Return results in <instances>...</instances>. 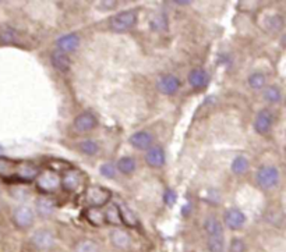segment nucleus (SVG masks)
<instances>
[{"mask_svg":"<svg viewBox=\"0 0 286 252\" xmlns=\"http://www.w3.org/2000/svg\"><path fill=\"white\" fill-rule=\"evenodd\" d=\"M137 22V13L134 10L120 11L110 17L109 20V27L115 32H125L131 30Z\"/></svg>","mask_w":286,"mask_h":252,"instance_id":"nucleus-1","label":"nucleus"},{"mask_svg":"<svg viewBox=\"0 0 286 252\" xmlns=\"http://www.w3.org/2000/svg\"><path fill=\"white\" fill-rule=\"evenodd\" d=\"M255 179L263 189H272L279 183V170L275 166H263L258 168Z\"/></svg>","mask_w":286,"mask_h":252,"instance_id":"nucleus-2","label":"nucleus"},{"mask_svg":"<svg viewBox=\"0 0 286 252\" xmlns=\"http://www.w3.org/2000/svg\"><path fill=\"white\" fill-rule=\"evenodd\" d=\"M110 197H112L110 191L101 187V185H94V187L87 189V192H85V201L88 202V205L91 208L104 206L109 202Z\"/></svg>","mask_w":286,"mask_h":252,"instance_id":"nucleus-3","label":"nucleus"},{"mask_svg":"<svg viewBox=\"0 0 286 252\" xmlns=\"http://www.w3.org/2000/svg\"><path fill=\"white\" fill-rule=\"evenodd\" d=\"M36 185L43 192H53L60 185V177L53 170H43L36 176Z\"/></svg>","mask_w":286,"mask_h":252,"instance_id":"nucleus-4","label":"nucleus"},{"mask_svg":"<svg viewBox=\"0 0 286 252\" xmlns=\"http://www.w3.org/2000/svg\"><path fill=\"white\" fill-rule=\"evenodd\" d=\"M254 130L260 135H267L274 126V115L269 109H261L254 118Z\"/></svg>","mask_w":286,"mask_h":252,"instance_id":"nucleus-5","label":"nucleus"},{"mask_svg":"<svg viewBox=\"0 0 286 252\" xmlns=\"http://www.w3.org/2000/svg\"><path fill=\"white\" fill-rule=\"evenodd\" d=\"M32 245L39 250V251H46L49 248H52L53 244H54V235L51 230H46V229H41V230H36L31 237Z\"/></svg>","mask_w":286,"mask_h":252,"instance_id":"nucleus-6","label":"nucleus"},{"mask_svg":"<svg viewBox=\"0 0 286 252\" xmlns=\"http://www.w3.org/2000/svg\"><path fill=\"white\" fill-rule=\"evenodd\" d=\"M157 88L161 94L175 95L180 88V80L173 74H165L159 77L157 81Z\"/></svg>","mask_w":286,"mask_h":252,"instance_id":"nucleus-7","label":"nucleus"},{"mask_svg":"<svg viewBox=\"0 0 286 252\" xmlns=\"http://www.w3.org/2000/svg\"><path fill=\"white\" fill-rule=\"evenodd\" d=\"M98 126V120L91 112H83L77 116L73 121V127L78 133H88Z\"/></svg>","mask_w":286,"mask_h":252,"instance_id":"nucleus-8","label":"nucleus"},{"mask_svg":"<svg viewBox=\"0 0 286 252\" xmlns=\"http://www.w3.org/2000/svg\"><path fill=\"white\" fill-rule=\"evenodd\" d=\"M34 219H35L34 210L30 206H25V205L16 208L14 213H13V220L21 229H27V227L32 226Z\"/></svg>","mask_w":286,"mask_h":252,"instance_id":"nucleus-9","label":"nucleus"},{"mask_svg":"<svg viewBox=\"0 0 286 252\" xmlns=\"http://www.w3.org/2000/svg\"><path fill=\"white\" fill-rule=\"evenodd\" d=\"M223 221L231 230H240L246 224V215L242 210L231 208L223 213Z\"/></svg>","mask_w":286,"mask_h":252,"instance_id":"nucleus-10","label":"nucleus"},{"mask_svg":"<svg viewBox=\"0 0 286 252\" xmlns=\"http://www.w3.org/2000/svg\"><path fill=\"white\" fill-rule=\"evenodd\" d=\"M56 46H57V50L59 52L67 53L69 52H74L78 49L80 46V36L72 32V34H66L63 36H60L57 41H56Z\"/></svg>","mask_w":286,"mask_h":252,"instance_id":"nucleus-11","label":"nucleus"},{"mask_svg":"<svg viewBox=\"0 0 286 252\" xmlns=\"http://www.w3.org/2000/svg\"><path fill=\"white\" fill-rule=\"evenodd\" d=\"M165 160H166V156H165V151L163 148L159 147V145H152V147L147 149V153H145V162L147 165L151 166V168H162L165 165Z\"/></svg>","mask_w":286,"mask_h":252,"instance_id":"nucleus-12","label":"nucleus"},{"mask_svg":"<svg viewBox=\"0 0 286 252\" xmlns=\"http://www.w3.org/2000/svg\"><path fill=\"white\" fill-rule=\"evenodd\" d=\"M130 145L134 148V149H138V151H147L149 148L152 147V142H154V137L149 134L148 131H137L134 133L130 139H128Z\"/></svg>","mask_w":286,"mask_h":252,"instance_id":"nucleus-13","label":"nucleus"},{"mask_svg":"<svg viewBox=\"0 0 286 252\" xmlns=\"http://www.w3.org/2000/svg\"><path fill=\"white\" fill-rule=\"evenodd\" d=\"M109 240L117 250H128L131 247V238H130L128 233L122 230V229H115V230L110 231Z\"/></svg>","mask_w":286,"mask_h":252,"instance_id":"nucleus-14","label":"nucleus"},{"mask_svg":"<svg viewBox=\"0 0 286 252\" xmlns=\"http://www.w3.org/2000/svg\"><path fill=\"white\" fill-rule=\"evenodd\" d=\"M208 81H210V75L201 67L193 68L190 73H189V84L193 88H196V89L204 88L205 85L208 84Z\"/></svg>","mask_w":286,"mask_h":252,"instance_id":"nucleus-15","label":"nucleus"},{"mask_svg":"<svg viewBox=\"0 0 286 252\" xmlns=\"http://www.w3.org/2000/svg\"><path fill=\"white\" fill-rule=\"evenodd\" d=\"M60 185L66 191H75L81 185V174L77 170H69L60 179Z\"/></svg>","mask_w":286,"mask_h":252,"instance_id":"nucleus-16","label":"nucleus"},{"mask_svg":"<svg viewBox=\"0 0 286 252\" xmlns=\"http://www.w3.org/2000/svg\"><path fill=\"white\" fill-rule=\"evenodd\" d=\"M204 230L207 233V237H223L222 223L218 220L215 216H208L204 221Z\"/></svg>","mask_w":286,"mask_h":252,"instance_id":"nucleus-17","label":"nucleus"},{"mask_svg":"<svg viewBox=\"0 0 286 252\" xmlns=\"http://www.w3.org/2000/svg\"><path fill=\"white\" fill-rule=\"evenodd\" d=\"M51 62H52V66L56 68V70H59V71H62V73H66L69 68H70V66H72V62H70V57L63 52H59V50H54L51 54Z\"/></svg>","mask_w":286,"mask_h":252,"instance_id":"nucleus-18","label":"nucleus"},{"mask_svg":"<svg viewBox=\"0 0 286 252\" xmlns=\"http://www.w3.org/2000/svg\"><path fill=\"white\" fill-rule=\"evenodd\" d=\"M115 168H116L122 174H131V173L136 171L137 163H136L134 158H131V156H123V158H120L117 160Z\"/></svg>","mask_w":286,"mask_h":252,"instance_id":"nucleus-19","label":"nucleus"},{"mask_svg":"<svg viewBox=\"0 0 286 252\" xmlns=\"http://www.w3.org/2000/svg\"><path fill=\"white\" fill-rule=\"evenodd\" d=\"M263 98H264L265 102H268L271 105H278L282 101V92L275 85H269V86H267L264 89Z\"/></svg>","mask_w":286,"mask_h":252,"instance_id":"nucleus-20","label":"nucleus"},{"mask_svg":"<svg viewBox=\"0 0 286 252\" xmlns=\"http://www.w3.org/2000/svg\"><path fill=\"white\" fill-rule=\"evenodd\" d=\"M149 27H151V30L155 32H163V31H168V17H166V14L165 13H157L152 18H151V21H149Z\"/></svg>","mask_w":286,"mask_h":252,"instance_id":"nucleus-21","label":"nucleus"},{"mask_svg":"<svg viewBox=\"0 0 286 252\" xmlns=\"http://www.w3.org/2000/svg\"><path fill=\"white\" fill-rule=\"evenodd\" d=\"M264 27L267 31L269 32H278L284 28V17L279 14H272L265 17Z\"/></svg>","mask_w":286,"mask_h":252,"instance_id":"nucleus-22","label":"nucleus"},{"mask_svg":"<svg viewBox=\"0 0 286 252\" xmlns=\"http://www.w3.org/2000/svg\"><path fill=\"white\" fill-rule=\"evenodd\" d=\"M104 219L106 223L113 224V226H119L122 220H120V212H119V206L116 203H110L107 206V209L104 212Z\"/></svg>","mask_w":286,"mask_h":252,"instance_id":"nucleus-23","label":"nucleus"},{"mask_svg":"<svg viewBox=\"0 0 286 252\" xmlns=\"http://www.w3.org/2000/svg\"><path fill=\"white\" fill-rule=\"evenodd\" d=\"M249 168H250V162H249V159L246 158V156H243V155L236 156V158L233 159V162H232V165H231L232 171H233L234 174H237V176L246 174Z\"/></svg>","mask_w":286,"mask_h":252,"instance_id":"nucleus-24","label":"nucleus"},{"mask_svg":"<svg viewBox=\"0 0 286 252\" xmlns=\"http://www.w3.org/2000/svg\"><path fill=\"white\" fill-rule=\"evenodd\" d=\"M119 206V212H120V220L125 223L128 227H136L137 226V218L136 215L128 209L126 205H117Z\"/></svg>","mask_w":286,"mask_h":252,"instance_id":"nucleus-25","label":"nucleus"},{"mask_svg":"<svg viewBox=\"0 0 286 252\" xmlns=\"http://www.w3.org/2000/svg\"><path fill=\"white\" fill-rule=\"evenodd\" d=\"M36 210H38V213L41 216L48 218V216H51L53 212H54V203L51 200L41 198V200L36 201Z\"/></svg>","mask_w":286,"mask_h":252,"instance_id":"nucleus-26","label":"nucleus"},{"mask_svg":"<svg viewBox=\"0 0 286 252\" xmlns=\"http://www.w3.org/2000/svg\"><path fill=\"white\" fill-rule=\"evenodd\" d=\"M75 252H99V247L91 238H83L75 244Z\"/></svg>","mask_w":286,"mask_h":252,"instance_id":"nucleus-27","label":"nucleus"},{"mask_svg":"<svg viewBox=\"0 0 286 252\" xmlns=\"http://www.w3.org/2000/svg\"><path fill=\"white\" fill-rule=\"evenodd\" d=\"M78 148H80V151L85 153V155H88V156H94L98 153V151H99V144L94 141V139H85V141H81L80 144H78Z\"/></svg>","mask_w":286,"mask_h":252,"instance_id":"nucleus-28","label":"nucleus"},{"mask_svg":"<svg viewBox=\"0 0 286 252\" xmlns=\"http://www.w3.org/2000/svg\"><path fill=\"white\" fill-rule=\"evenodd\" d=\"M247 83H249V86H250L251 89L258 91V89H263V88H264L267 80H265L264 74L257 71V73H253L249 75V81H247Z\"/></svg>","mask_w":286,"mask_h":252,"instance_id":"nucleus-29","label":"nucleus"},{"mask_svg":"<svg viewBox=\"0 0 286 252\" xmlns=\"http://www.w3.org/2000/svg\"><path fill=\"white\" fill-rule=\"evenodd\" d=\"M87 219L88 221L91 223V224H94V226H102L104 224V212H101V210H98V208H89V209L87 210Z\"/></svg>","mask_w":286,"mask_h":252,"instance_id":"nucleus-30","label":"nucleus"},{"mask_svg":"<svg viewBox=\"0 0 286 252\" xmlns=\"http://www.w3.org/2000/svg\"><path fill=\"white\" fill-rule=\"evenodd\" d=\"M38 168H35L34 165H28V163H25V165H22L18 168V176L24 180H34L36 179V176H38Z\"/></svg>","mask_w":286,"mask_h":252,"instance_id":"nucleus-31","label":"nucleus"},{"mask_svg":"<svg viewBox=\"0 0 286 252\" xmlns=\"http://www.w3.org/2000/svg\"><path fill=\"white\" fill-rule=\"evenodd\" d=\"M207 247L210 252L225 251V237H212L207 240Z\"/></svg>","mask_w":286,"mask_h":252,"instance_id":"nucleus-32","label":"nucleus"},{"mask_svg":"<svg viewBox=\"0 0 286 252\" xmlns=\"http://www.w3.org/2000/svg\"><path fill=\"white\" fill-rule=\"evenodd\" d=\"M0 41L3 43L16 42V41H17V31L10 28V27L4 28L3 31L0 32Z\"/></svg>","mask_w":286,"mask_h":252,"instance_id":"nucleus-33","label":"nucleus"},{"mask_svg":"<svg viewBox=\"0 0 286 252\" xmlns=\"http://www.w3.org/2000/svg\"><path fill=\"white\" fill-rule=\"evenodd\" d=\"M99 171L104 177H107V179H113L116 176V168L112 163H104L99 168Z\"/></svg>","mask_w":286,"mask_h":252,"instance_id":"nucleus-34","label":"nucleus"},{"mask_svg":"<svg viewBox=\"0 0 286 252\" xmlns=\"http://www.w3.org/2000/svg\"><path fill=\"white\" fill-rule=\"evenodd\" d=\"M246 251V245L242 238H233L231 241V247H229V252H244Z\"/></svg>","mask_w":286,"mask_h":252,"instance_id":"nucleus-35","label":"nucleus"},{"mask_svg":"<svg viewBox=\"0 0 286 252\" xmlns=\"http://www.w3.org/2000/svg\"><path fill=\"white\" fill-rule=\"evenodd\" d=\"M163 202L166 205H173L176 202V192L173 189H166L165 194H163Z\"/></svg>","mask_w":286,"mask_h":252,"instance_id":"nucleus-36","label":"nucleus"},{"mask_svg":"<svg viewBox=\"0 0 286 252\" xmlns=\"http://www.w3.org/2000/svg\"><path fill=\"white\" fill-rule=\"evenodd\" d=\"M116 4H117L116 1H99V3H98L99 9H101L102 11L110 10V9H113V7H115Z\"/></svg>","mask_w":286,"mask_h":252,"instance_id":"nucleus-37","label":"nucleus"},{"mask_svg":"<svg viewBox=\"0 0 286 252\" xmlns=\"http://www.w3.org/2000/svg\"><path fill=\"white\" fill-rule=\"evenodd\" d=\"M0 194H1V192H0Z\"/></svg>","mask_w":286,"mask_h":252,"instance_id":"nucleus-38","label":"nucleus"}]
</instances>
